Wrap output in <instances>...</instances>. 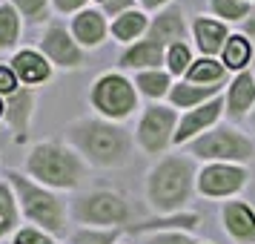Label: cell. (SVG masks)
I'll return each mask as SVG.
<instances>
[{
	"label": "cell",
	"instance_id": "e575fe53",
	"mask_svg": "<svg viewBox=\"0 0 255 244\" xmlns=\"http://www.w3.org/2000/svg\"><path fill=\"white\" fill-rule=\"evenodd\" d=\"M86 3H89V0H52V9H55L58 14L75 17L78 12H83V9H89Z\"/></svg>",
	"mask_w": 255,
	"mask_h": 244
},
{
	"label": "cell",
	"instance_id": "ee69618b",
	"mask_svg": "<svg viewBox=\"0 0 255 244\" xmlns=\"http://www.w3.org/2000/svg\"><path fill=\"white\" fill-rule=\"evenodd\" d=\"M201 244H209V242H201Z\"/></svg>",
	"mask_w": 255,
	"mask_h": 244
},
{
	"label": "cell",
	"instance_id": "7c38bea8",
	"mask_svg": "<svg viewBox=\"0 0 255 244\" xmlns=\"http://www.w3.org/2000/svg\"><path fill=\"white\" fill-rule=\"evenodd\" d=\"M221 227L232 244H255V207L244 198L221 204Z\"/></svg>",
	"mask_w": 255,
	"mask_h": 244
},
{
	"label": "cell",
	"instance_id": "4dcf8cb0",
	"mask_svg": "<svg viewBox=\"0 0 255 244\" xmlns=\"http://www.w3.org/2000/svg\"><path fill=\"white\" fill-rule=\"evenodd\" d=\"M124 230H98V227H78L69 236V244H118Z\"/></svg>",
	"mask_w": 255,
	"mask_h": 244
},
{
	"label": "cell",
	"instance_id": "44dd1931",
	"mask_svg": "<svg viewBox=\"0 0 255 244\" xmlns=\"http://www.w3.org/2000/svg\"><path fill=\"white\" fill-rule=\"evenodd\" d=\"M198 224H201V216L198 213H175V216H155V219H146V221H135L127 233L132 236H149V233H158V230H186V233H195Z\"/></svg>",
	"mask_w": 255,
	"mask_h": 244
},
{
	"label": "cell",
	"instance_id": "74e56055",
	"mask_svg": "<svg viewBox=\"0 0 255 244\" xmlns=\"http://www.w3.org/2000/svg\"><path fill=\"white\" fill-rule=\"evenodd\" d=\"M241 35H247L250 40H255V3H253V12H250V17L241 23V29H238Z\"/></svg>",
	"mask_w": 255,
	"mask_h": 244
},
{
	"label": "cell",
	"instance_id": "7bdbcfd3",
	"mask_svg": "<svg viewBox=\"0 0 255 244\" xmlns=\"http://www.w3.org/2000/svg\"><path fill=\"white\" fill-rule=\"evenodd\" d=\"M118 244H127V242H118Z\"/></svg>",
	"mask_w": 255,
	"mask_h": 244
},
{
	"label": "cell",
	"instance_id": "277c9868",
	"mask_svg": "<svg viewBox=\"0 0 255 244\" xmlns=\"http://www.w3.org/2000/svg\"><path fill=\"white\" fill-rule=\"evenodd\" d=\"M6 178L9 184L14 187L17 193V201H20V213L29 224H35L40 230H46L49 236H66V221H69V210H66V201L49 190V187L37 184L35 178H29L20 170H6Z\"/></svg>",
	"mask_w": 255,
	"mask_h": 244
},
{
	"label": "cell",
	"instance_id": "83f0119b",
	"mask_svg": "<svg viewBox=\"0 0 255 244\" xmlns=\"http://www.w3.org/2000/svg\"><path fill=\"white\" fill-rule=\"evenodd\" d=\"M209 12L212 17H218L224 23H238L241 26L250 12H253V3H247V0H209Z\"/></svg>",
	"mask_w": 255,
	"mask_h": 244
},
{
	"label": "cell",
	"instance_id": "30bf717a",
	"mask_svg": "<svg viewBox=\"0 0 255 244\" xmlns=\"http://www.w3.org/2000/svg\"><path fill=\"white\" fill-rule=\"evenodd\" d=\"M37 49L46 55V60L55 69H81L86 63V49L72 37L69 26L58 23V20H49L43 35L37 40Z\"/></svg>",
	"mask_w": 255,
	"mask_h": 244
},
{
	"label": "cell",
	"instance_id": "ab89813d",
	"mask_svg": "<svg viewBox=\"0 0 255 244\" xmlns=\"http://www.w3.org/2000/svg\"><path fill=\"white\" fill-rule=\"evenodd\" d=\"M247 121H250V129H253V132H255V109H253V112H250V118H247Z\"/></svg>",
	"mask_w": 255,
	"mask_h": 244
},
{
	"label": "cell",
	"instance_id": "e0dca14e",
	"mask_svg": "<svg viewBox=\"0 0 255 244\" xmlns=\"http://www.w3.org/2000/svg\"><path fill=\"white\" fill-rule=\"evenodd\" d=\"M69 32L83 49H98L109 37V20L101 9H83L69 17Z\"/></svg>",
	"mask_w": 255,
	"mask_h": 244
},
{
	"label": "cell",
	"instance_id": "6da1fadb",
	"mask_svg": "<svg viewBox=\"0 0 255 244\" xmlns=\"http://www.w3.org/2000/svg\"><path fill=\"white\" fill-rule=\"evenodd\" d=\"M66 144L83 155V161L98 170H121L132 161L135 135L124 124L106 118H78L66 127Z\"/></svg>",
	"mask_w": 255,
	"mask_h": 244
},
{
	"label": "cell",
	"instance_id": "5bb4252c",
	"mask_svg": "<svg viewBox=\"0 0 255 244\" xmlns=\"http://www.w3.org/2000/svg\"><path fill=\"white\" fill-rule=\"evenodd\" d=\"M186 35H192V29L186 26V14L181 6H169V9L158 12L152 17L149 32H146V37L161 43L163 49H169L172 43H184Z\"/></svg>",
	"mask_w": 255,
	"mask_h": 244
},
{
	"label": "cell",
	"instance_id": "ffe728a7",
	"mask_svg": "<svg viewBox=\"0 0 255 244\" xmlns=\"http://www.w3.org/2000/svg\"><path fill=\"white\" fill-rule=\"evenodd\" d=\"M149 23H152V17L143 9H129V12L118 14L115 20L109 23V35L115 37L118 43H124V49H127V46H132V43H138V40L146 37Z\"/></svg>",
	"mask_w": 255,
	"mask_h": 244
},
{
	"label": "cell",
	"instance_id": "9c48e42d",
	"mask_svg": "<svg viewBox=\"0 0 255 244\" xmlns=\"http://www.w3.org/2000/svg\"><path fill=\"white\" fill-rule=\"evenodd\" d=\"M250 184V170L244 164H204L198 170V196L238 198Z\"/></svg>",
	"mask_w": 255,
	"mask_h": 244
},
{
	"label": "cell",
	"instance_id": "ac0fdd59",
	"mask_svg": "<svg viewBox=\"0 0 255 244\" xmlns=\"http://www.w3.org/2000/svg\"><path fill=\"white\" fill-rule=\"evenodd\" d=\"M118 66L124 72H146V69H166V49L155 43L149 37H143L138 43H132L121 52Z\"/></svg>",
	"mask_w": 255,
	"mask_h": 244
},
{
	"label": "cell",
	"instance_id": "2e32d148",
	"mask_svg": "<svg viewBox=\"0 0 255 244\" xmlns=\"http://www.w3.org/2000/svg\"><path fill=\"white\" fill-rule=\"evenodd\" d=\"M192 40H195V49L201 52V58H221V52L230 40V26L218 20V17H195L192 20Z\"/></svg>",
	"mask_w": 255,
	"mask_h": 244
},
{
	"label": "cell",
	"instance_id": "7402d4cb",
	"mask_svg": "<svg viewBox=\"0 0 255 244\" xmlns=\"http://www.w3.org/2000/svg\"><path fill=\"white\" fill-rule=\"evenodd\" d=\"M224 95V86H204V83H189V81H178L172 86V92H169V104L181 112H189V109H195V106L207 104L212 98H218Z\"/></svg>",
	"mask_w": 255,
	"mask_h": 244
},
{
	"label": "cell",
	"instance_id": "4316f807",
	"mask_svg": "<svg viewBox=\"0 0 255 244\" xmlns=\"http://www.w3.org/2000/svg\"><path fill=\"white\" fill-rule=\"evenodd\" d=\"M184 81L204 83V86H224L227 83V66L221 63V58H195Z\"/></svg>",
	"mask_w": 255,
	"mask_h": 244
},
{
	"label": "cell",
	"instance_id": "7a4b0ae2",
	"mask_svg": "<svg viewBox=\"0 0 255 244\" xmlns=\"http://www.w3.org/2000/svg\"><path fill=\"white\" fill-rule=\"evenodd\" d=\"M198 170H201L198 161L186 152L161 155L143 178V193L152 213L155 216L184 213L198 193Z\"/></svg>",
	"mask_w": 255,
	"mask_h": 244
},
{
	"label": "cell",
	"instance_id": "f35d334b",
	"mask_svg": "<svg viewBox=\"0 0 255 244\" xmlns=\"http://www.w3.org/2000/svg\"><path fill=\"white\" fill-rule=\"evenodd\" d=\"M3 118H6V98L0 95V121H3Z\"/></svg>",
	"mask_w": 255,
	"mask_h": 244
},
{
	"label": "cell",
	"instance_id": "4fadbf2b",
	"mask_svg": "<svg viewBox=\"0 0 255 244\" xmlns=\"http://www.w3.org/2000/svg\"><path fill=\"white\" fill-rule=\"evenodd\" d=\"M9 66L14 69L20 86H29V89L52 81V75H55V66L46 60V55L40 49H17L9 58Z\"/></svg>",
	"mask_w": 255,
	"mask_h": 244
},
{
	"label": "cell",
	"instance_id": "8992f818",
	"mask_svg": "<svg viewBox=\"0 0 255 244\" xmlns=\"http://www.w3.org/2000/svg\"><path fill=\"white\" fill-rule=\"evenodd\" d=\"M184 152L201 164H244L247 167L255 155V144L244 129L221 121L218 127L207 129L204 135L189 141Z\"/></svg>",
	"mask_w": 255,
	"mask_h": 244
},
{
	"label": "cell",
	"instance_id": "9a60e30c",
	"mask_svg": "<svg viewBox=\"0 0 255 244\" xmlns=\"http://www.w3.org/2000/svg\"><path fill=\"white\" fill-rule=\"evenodd\" d=\"M35 89L20 86L14 95L6 98V127L12 129L14 144H23L29 138V127H32V115H35Z\"/></svg>",
	"mask_w": 255,
	"mask_h": 244
},
{
	"label": "cell",
	"instance_id": "5b68a950",
	"mask_svg": "<svg viewBox=\"0 0 255 244\" xmlns=\"http://www.w3.org/2000/svg\"><path fill=\"white\" fill-rule=\"evenodd\" d=\"M69 216L81 227H98V230H124L135 224V210L124 193L118 190H89L81 193L69 204Z\"/></svg>",
	"mask_w": 255,
	"mask_h": 244
},
{
	"label": "cell",
	"instance_id": "1f68e13d",
	"mask_svg": "<svg viewBox=\"0 0 255 244\" xmlns=\"http://www.w3.org/2000/svg\"><path fill=\"white\" fill-rule=\"evenodd\" d=\"M143 244H201V242L186 230H158L143 236Z\"/></svg>",
	"mask_w": 255,
	"mask_h": 244
},
{
	"label": "cell",
	"instance_id": "ba28073f",
	"mask_svg": "<svg viewBox=\"0 0 255 244\" xmlns=\"http://www.w3.org/2000/svg\"><path fill=\"white\" fill-rule=\"evenodd\" d=\"M181 112L172 104H149L138 118L135 127V144L146 155H163L175 147V132H178Z\"/></svg>",
	"mask_w": 255,
	"mask_h": 244
},
{
	"label": "cell",
	"instance_id": "d6a6232c",
	"mask_svg": "<svg viewBox=\"0 0 255 244\" xmlns=\"http://www.w3.org/2000/svg\"><path fill=\"white\" fill-rule=\"evenodd\" d=\"M12 244H58L55 236H49L46 230H40L35 224H26L12 236Z\"/></svg>",
	"mask_w": 255,
	"mask_h": 244
},
{
	"label": "cell",
	"instance_id": "d4e9b609",
	"mask_svg": "<svg viewBox=\"0 0 255 244\" xmlns=\"http://www.w3.org/2000/svg\"><path fill=\"white\" fill-rule=\"evenodd\" d=\"M20 201H17V193L14 187L9 184V178L3 175L0 178V239L6 236H14L20 230Z\"/></svg>",
	"mask_w": 255,
	"mask_h": 244
},
{
	"label": "cell",
	"instance_id": "60d3db41",
	"mask_svg": "<svg viewBox=\"0 0 255 244\" xmlns=\"http://www.w3.org/2000/svg\"><path fill=\"white\" fill-rule=\"evenodd\" d=\"M95 3H98V9H101V6H104V3H106V0H95Z\"/></svg>",
	"mask_w": 255,
	"mask_h": 244
},
{
	"label": "cell",
	"instance_id": "d590c367",
	"mask_svg": "<svg viewBox=\"0 0 255 244\" xmlns=\"http://www.w3.org/2000/svg\"><path fill=\"white\" fill-rule=\"evenodd\" d=\"M135 3H138V0H106L104 6H101V12H104L106 17H112V20H115L118 14L129 12V9H135Z\"/></svg>",
	"mask_w": 255,
	"mask_h": 244
},
{
	"label": "cell",
	"instance_id": "d6986e66",
	"mask_svg": "<svg viewBox=\"0 0 255 244\" xmlns=\"http://www.w3.org/2000/svg\"><path fill=\"white\" fill-rule=\"evenodd\" d=\"M227 115L232 121H241V118H250V112L255 109V72H238L230 83H227Z\"/></svg>",
	"mask_w": 255,
	"mask_h": 244
},
{
	"label": "cell",
	"instance_id": "8d00e7d4",
	"mask_svg": "<svg viewBox=\"0 0 255 244\" xmlns=\"http://www.w3.org/2000/svg\"><path fill=\"white\" fill-rule=\"evenodd\" d=\"M138 6L143 9V12L149 14V12H163V9H169L172 6V0H138Z\"/></svg>",
	"mask_w": 255,
	"mask_h": 244
},
{
	"label": "cell",
	"instance_id": "8fae6325",
	"mask_svg": "<svg viewBox=\"0 0 255 244\" xmlns=\"http://www.w3.org/2000/svg\"><path fill=\"white\" fill-rule=\"evenodd\" d=\"M224 112H227V98L224 95L195 106V109H189V112H181L178 132H175V147H186L189 141H195L198 135H204L207 129L218 127Z\"/></svg>",
	"mask_w": 255,
	"mask_h": 244
},
{
	"label": "cell",
	"instance_id": "52a82bcc",
	"mask_svg": "<svg viewBox=\"0 0 255 244\" xmlns=\"http://www.w3.org/2000/svg\"><path fill=\"white\" fill-rule=\"evenodd\" d=\"M89 106L98 118L124 124L140 109V92L127 72H101L89 86Z\"/></svg>",
	"mask_w": 255,
	"mask_h": 244
},
{
	"label": "cell",
	"instance_id": "cb8c5ba5",
	"mask_svg": "<svg viewBox=\"0 0 255 244\" xmlns=\"http://www.w3.org/2000/svg\"><path fill=\"white\" fill-rule=\"evenodd\" d=\"M255 58V46L253 40L247 35H241V32H232L230 40H227V46H224V52H221V63L227 66V72H247L250 69V63H253Z\"/></svg>",
	"mask_w": 255,
	"mask_h": 244
},
{
	"label": "cell",
	"instance_id": "f546056e",
	"mask_svg": "<svg viewBox=\"0 0 255 244\" xmlns=\"http://www.w3.org/2000/svg\"><path fill=\"white\" fill-rule=\"evenodd\" d=\"M14 9L20 12L23 20L29 23H49L52 14V0H9Z\"/></svg>",
	"mask_w": 255,
	"mask_h": 244
},
{
	"label": "cell",
	"instance_id": "836d02e7",
	"mask_svg": "<svg viewBox=\"0 0 255 244\" xmlns=\"http://www.w3.org/2000/svg\"><path fill=\"white\" fill-rule=\"evenodd\" d=\"M17 89H20V81H17L14 69L9 66V60H6V63H0V95H3V98H9V95H14Z\"/></svg>",
	"mask_w": 255,
	"mask_h": 244
},
{
	"label": "cell",
	"instance_id": "603a6c76",
	"mask_svg": "<svg viewBox=\"0 0 255 244\" xmlns=\"http://www.w3.org/2000/svg\"><path fill=\"white\" fill-rule=\"evenodd\" d=\"M135 86L143 98H149L152 104H163L169 101V92H172V75L166 69H146V72H135Z\"/></svg>",
	"mask_w": 255,
	"mask_h": 244
},
{
	"label": "cell",
	"instance_id": "b9f144b4",
	"mask_svg": "<svg viewBox=\"0 0 255 244\" xmlns=\"http://www.w3.org/2000/svg\"><path fill=\"white\" fill-rule=\"evenodd\" d=\"M247 3H255V0H247Z\"/></svg>",
	"mask_w": 255,
	"mask_h": 244
},
{
	"label": "cell",
	"instance_id": "3957f363",
	"mask_svg": "<svg viewBox=\"0 0 255 244\" xmlns=\"http://www.w3.org/2000/svg\"><path fill=\"white\" fill-rule=\"evenodd\" d=\"M86 167L83 155L66 141H37L26 152L23 173L55 193H66L83 184Z\"/></svg>",
	"mask_w": 255,
	"mask_h": 244
},
{
	"label": "cell",
	"instance_id": "f1b7e54d",
	"mask_svg": "<svg viewBox=\"0 0 255 244\" xmlns=\"http://www.w3.org/2000/svg\"><path fill=\"white\" fill-rule=\"evenodd\" d=\"M192 63H195V55H192V46L186 40L184 43H172V46L166 49V72L172 78H181L184 81Z\"/></svg>",
	"mask_w": 255,
	"mask_h": 244
},
{
	"label": "cell",
	"instance_id": "484cf974",
	"mask_svg": "<svg viewBox=\"0 0 255 244\" xmlns=\"http://www.w3.org/2000/svg\"><path fill=\"white\" fill-rule=\"evenodd\" d=\"M20 35H23V17L14 9L9 0L0 3V52H17V43H20Z\"/></svg>",
	"mask_w": 255,
	"mask_h": 244
}]
</instances>
